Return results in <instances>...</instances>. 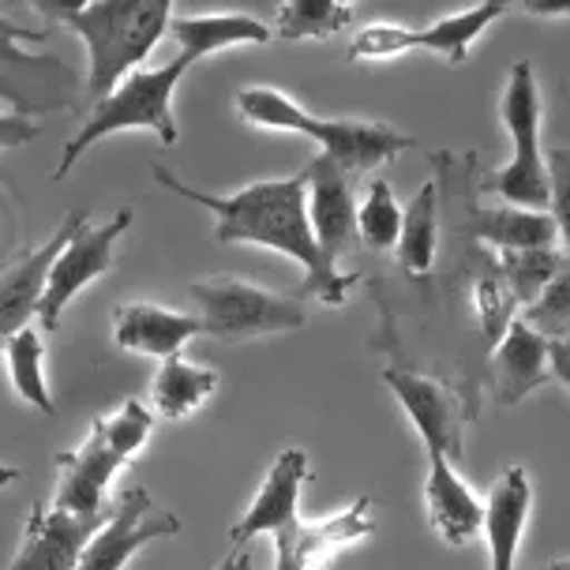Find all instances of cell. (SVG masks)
<instances>
[{
    "mask_svg": "<svg viewBox=\"0 0 570 570\" xmlns=\"http://www.w3.org/2000/svg\"><path fill=\"white\" fill-rule=\"evenodd\" d=\"M150 177L161 188L173 191L177 199H188L196 207H207L214 214V240L218 244H256L271 248L278 256L293 259L304 271V282L297 289V301H323L327 308H342L350 301V289L361 285V274H342L338 263L327 259L312 233L308 218V177L293 173V177L274 180H252L229 196H214L185 185L173 169L161 161L150 166Z\"/></svg>",
    "mask_w": 570,
    "mask_h": 570,
    "instance_id": "6da1fadb",
    "label": "cell"
},
{
    "mask_svg": "<svg viewBox=\"0 0 570 570\" xmlns=\"http://www.w3.org/2000/svg\"><path fill=\"white\" fill-rule=\"evenodd\" d=\"M237 114L256 128L267 131H293L308 136L323 158L345 173H372L383 161H394L402 150H413L416 139L405 131L383 125V120H356V117H315L278 87H244L237 95Z\"/></svg>",
    "mask_w": 570,
    "mask_h": 570,
    "instance_id": "7a4b0ae2",
    "label": "cell"
},
{
    "mask_svg": "<svg viewBox=\"0 0 570 570\" xmlns=\"http://www.w3.org/2000/svg\"><path fill=\"white\" fill-rule=\"evenodd\" d=\"M177 0H95L68 23L87 49V98L101 101L161 46Z\"/></svg>",
    "mask_w": 570,
    "mask_h": 570,
    "instance_id": "3957f363",
    "label": "cell"
},
{
    "mask_svg": "<svg viewBox=\"0 0 570 570\" xmlns=\"http://www.w3.org/2000/svg\"><path fill=\"white\" fill-rule=\"evenodd\" d=\"M150 432H155V413L139 399L120 402L114 413H101L83 443L53 458L60 473L53 503L76 514H109L114 511L109 484L147 446Z\"/></svg>",
    "mask_w": 570,
    "mask_h": 570,
    "instance_id": "277c9868",
    "label": "cell"
},
{
    "mask_svg": "<svg viewBox=\"0 0 570 570\" xmlns=\"http://www.w3.org/2000/svg\"><path fill=\"white\" fill-rule=\"evenodd\" d=\"M188 71H191V60L177 57L161 68H136L128 79H120L106 98L90 106L87 120L79 125L76 136L65 142L60 161L53 169V180L68 177L95 142L117 136V131H150V136H158L166 147H173V142L180 139L177 114H173V95H177L180 79H185Z\"/></svg>",
    "mask_w": 570,
    "mask_h": 570,
    "instance_id": "5b68a950",
    "label": "cell"
},
{
    "mask_svg": "<svg viewBox=\"0 0 570 570\" xmlns=\"http://www.w3.org/2000/svg\"><path fill=\"white\" fill-rule=\"evenodd\" d=\"M499 120L511 139V158H507V166L488 173L481 191H495L499 199L514 203V207L548 210V158L541 150L544 98L529 60H514V68L507 71L503 95H499Z\"/></svg>",
    "mask_w": 570,
    "mask_h": 570,
    "instance_id": "8992f818",
    "label": "cell"
},
{
    "mask_svg": "<svg viewBox=\"0 0 570 570\" xmlns=\"http://www.w3.org/2000/svg\"><path fill=\"white\" fill-rule=\"evenodd\" d=\"M49 30H27L0 16V101L19 117L68 114L87 95L79 71L53 53H30L27 42H46Z\"/></svg>",
    "mask_w": 570,
    "mask_h": 570,
    "instance_id": "52a82bcc",
    "label": "cell"
},
{
    "mask_svg": "<svg viewBox=\"0 0 570 570\" xmlns=\"http://www.w3.org/2000/svg\"><path fill=\"white\" fill-rule=\"evenodd\" d=\"M188 297L199 308L203 334L214 342H256L263 334H289L308 323V312L297 297L263 289L244 278H207L191 282Z\"/></svg>",
    "mask_w": 570,
    "mask_h": 570,
    "instance_id": "ba28073f",
    "label": "cell"
},
{
    "mask_svg": "<svg viewBox=\"0 0 570 570\" xmlns=\"http://www.w3.org/2000/svg\"><path fill=\"white\" fill-rule=\"evenodd\" d=\"M131 207H120V214H114L101 226H90V218H83L76 226V233L68 237V244L60 248V256L49 267L46 289H42V304H38V327L42 331H57L60 320H65L68 304L95 285L98 278H106L109 267L117 259V244L131 226Z\"/></svg>",
    "mask_w": 570,
    "mask_h": 570,
    "instance_id": "9c48e42d",
    "label": "cell"
},
{
    "mask_svg": "<svg viewBox=\"0 0 570 570\" xmlns=\"http://www.w3.org/2000/svg\"><path fill=\"white\" fill-rule=\"evenodd\" d=\"M383 383L410 416V424L421 435L428 454H446L458 465L465 458V428L476 416V405L462 391L446 386L432 375L410 368V364H391L383 368Z\"/></svg>",
    "mask_w": 570,
    "mask_h": 570,
    "instance_id": "30bf717a",
    "label": "cell"
},
{
    "mask_svg": "<svg viewBox=\"0 0 570 570\" xmlns=\"http://www.w3.org/2000/svg\"><path fill=\"white\" fill-rule=\"evenodd\" d=\"M180 533V518L150 499L142 484H131L125 495L114 499V514L90 537L79 570H125L150 541H166Z\"/></svg>",
    "mask_w": 570,
    "mask_h": 570,
    "instance_id": "8fae6325",
    "label": "cell"
},
{
    "mask_svg": "<svg viewBox=\"0 0 570 570\" xmlns=\"http://www.w3.org/2000/svg\"><path fill=\"white\" fill-rule=\"evenodd\" d=\"M109 514H76L57 503H35L8 570H79L90 537L106 525Z\"/></svg>",
    "mask_w": 570,
    "mask_h": 570,
    "instance_id": "7c38bea8",
    "label": "cell"
},
{
    "mask_svg": "<svg viewBox=\"0 0 570 570\" xmlns=\"http://www.w3.org/2000/svg\"><path fill=\"white\" fill-rule=\"evenodd\" d=\"M375 533L372 495L353 499L345 511L323 522H304L297 518L274 537V570H320L334 556L353 548L356 541H368Z\"/></svg>",
    "mask_w": 570,
    "mask_h": 570,
    "instance_id": "4fadbf2b",
    "label": "cell"
},
{
    "mask_svg": "<svg viewBox=\"0 0 570 570\" xmlns=\"http://www.w3.org/2000/svg\"><path fill=\"white\" fill-rule=\"evenodd\" d=\"M308 177V218L312 233L320 240V248L327 252V259L338 263L345 252H353V244L361 240L356 233V188H353V173H345L342 166H334L331 158H312L304 166Z\"/></svg>",
    "mask_w": 570,
    "mask_h": 570,
    "instance_id": "5bb4252c",
    "label": "cell"
},
{
    "mask_svg": "<svg viewBox=\"0 0 570 570\" xmlns=\"http://www.w3.org/2000/svg\"><path fill=\"white\" fill-rule=\"evenodd\" d=\"M308 481V454L289 446L274 458V465L263 476L259 492L252 495L248 511L240 514V522L229 529V541L237 544V552L244 544H252L256 537H278L285 525H293L301 518V488Z\"/></svg>",
    "mask_w": 570,
    "mask_h": 570,
    "instance_id": "9a60e30c",
    "label": "cell"
},
{
    "mask_svg": "<svg viewBox=\"0 0 570 570\" xmlns=\"http://www.w3.org/2000/svg\"><path fill=\"white\" fill-rule=\"evenodd\" d=\"M552 375V342L537 334L525 320H514L492 345L484 383L499 405H518Z\"/></svg>",
    "mask_w": 570,
    "mask_h": 570,
    "instance_id": "2e32d148",
    "label": "cell"
},
{
    "mask_svg": "<svg viewBox=\"0 0 570 570\" xmlns=\"http://www.w3.org/2000/svg\"><path fill=\"white\" fill-rule=\"evenodd\" d=\"M83 218H87L83 210H71L42 248L27 252L23 259H16L12 267L0 274V350H4V342L12 338L16 331H23L30 327V320H38V304H42L49 267H53L60 248H65L68 237L76 233V226Z\"/></svg>",
    "mask_w": 570,
    "mask_h": 570,
    "instance_id": "e0dca14e",
    "label": "cell"
},
{
    "mask_svg": "<svg viewBox=\"0 0 570 570\" xmlns=\"http://www.w3.org/2000/svg\"><path fill=\"white\" fill-rule=\"evenodd\" d=\"M424 511L432 533L451 548H465L484 529V503L473 495V488L462 481L446 454H428Z\"/></svg>",
    "mask_w": 570,
    "mask_h": 570,
    "instance_id": "ac0fdd59",
    "label": "cell"
},
{
    "mask_svg": "<svg viewBox=\"0 0 570 570\" xmlns=\"http://www.w3.org/2000/svg\"><path fill=\"white\" fill-rule=\"evenodd\" d=\"M203 334V320L188 312H173L161 304L131 301L114 308V345L136 356H155V361H169V356L185 353V345Z\"/></svg>",
    "mask_w": 570,
    "mask_h": 570,
    "instance_id": "d6986e66",
    "label": "cell"
},
{
    "mask_svg": "<svg viewBox=\"0 0 570 570\" xmlns=\"http://www.w3.org/2000/svg\"><path fill=\"white\" fill-rule=\"evenodd\" d=\"M462 222L454 226L458 237L470 240H484L499 252H525V248H556L559 244V229L556 218L548 210H529V207H514V203H503V207H476L473 203V188L465 191V210Z\"/></svg>",
    "mask_w": 570,
    "mask_h": 570,
    "instance_id": "ffe728a7",
    "label": "cell"
},
{
    "mask_svg": "<svg viewBox=\"0 0 570 570\" xmlns=\"http://www.w3.org/2000/svg\"><path fill=\"white\" fill-rule=\"evenodd\" d=\"M529 511H533V484H529V473L522 465H511V470L499 473V481L484 499V537L492 570H514Z\"/></svg>",
    "mask_w": 570,
    "mask_h": 570,
    "instance_id": "44dd1931",
    "label": "cell"
},
{
    "mask_svg": "<svg viewBox=\"0 0 570 570\" xmlns=\"http://www.w3.org/2000/svg\"><path fill=\"white\" fill-rule=\"evenodd\" d=\"M169 35L177 38L180 57L199 65L233 46H267L274 38L271 23L248 12H199V16H173Z\"/></svg>",
    "mask_w": 570,
    "mask_h": 570,
    "instance_id": "7402d4cb",
    "label": "cell"
},
{
    "mask_svg": "<svg viewBox=\"0 0 570 570\" xmlns=\"http://www.w3.org/2000/svg\"><path fill=\"white\" fill-rule=\"evenodd\" d=\"M222 375L214 368L188 361L185 353L169 356L158 364L155 380H150V413L161 421H188L191 413H199L203 405L214 399Z\"/></svg>",
    "mask_w": 570,
    "mask_h": 570,
    "instance_id": "603a6c76",
    "label": "cell"
},
{
    "mask_svg": "<svg viewBox=\"0 0 570 570\" xmlns=\"http://www.w3.org/2000/svg\"><path fill=\"white\" fill-rule=\"evenodd\" d=\"M435 252H440V180H428L410 199V207H402V237L394 259L410 278H424L435 267Z\"/></svg>",
    "mask_w": 570,
    "mask_h": 570,
    "instance_id": "cb8c5ba5",
    "label": "cell"
},
{
    "mask_svg": "<svg viewBox=\"0 0 570 570\" xmlns=\"http://www.w3.org/2000/svg\"><path fill=\"white\" fill-rule=\"evenodd\" d=\"M42 327H23L4 342V361H8V380H12L19 402H27L30 410L42 416H57L53 391L46 380V338Z\"/></svg>",
    "mask_w": 570,
    "mask_h": 570,
    "instance_id": "d4e9b609",
    "label": "cell"
},
{
    "mask_svg": "<svg viewBox=\"0 0 570 570\" xmlns=\"http://www.w3.org/2000/svg\"><path fill=\"white\" fill-rule=\"evenodd\" d=\"M353 27V8L342 0H282L274 16V38L282 42H327Z\"/></svg>",
    "mask_w": 570,
    "mask_h": 570,
    "instance_id": "484cf974",
    "label": "cell"
},
{
    "mask_svg": "<svg viewBox=\"0 0 570 570\" xmlns=\"http://www.w3.org/2000/svg\"><path fill=\"white\" fill-rule=\"evenodd\" d=\"M503 16H507L503 8L484 4V0H481V4L465 8V12L443 16V19H435L432 27L416 30V49H428V53L451 60V65H465L470 46L495 23V19H503Z\"/></svg>",
    "mask_w": 570,
    "mask_h": 570,
    "instance_id": "4316f807",
    "label": "cell"
},
{
    "mask_svg": "<svg viewBox=\"0 0 570 570\" xmlns=\"http://www.w3.org/2000/svg\"><path fill=\"white\" fill-rule=\"evenodd\" d=\"M356 233H361L364 248L372 252H391L399 248L402 237V203L394 199L391 180H368L364 199L356 207Z\"/></svg>",
    "mask_w": 570,
    "mask_h": 570,
    "instance_id": "83f0119b",
    "label": "cell"
},
{
    "mask_svg": "<svg viewBox=\"0 0 570 570\" xmlns=\"http://www.w3.org/2000/svg\"><path fill=\"white\" fill-rule=\"evenodd\" d=\"M563 263L567 256H559L556 248H525V252H503L499 256V271H503V282L511 289V297L518 301V308H529L548 289V282L563 271Z\"/></svg>",
    "mask_w": 570,
    "mask_h": 570,
    "instance_id": "f1b7e54d",
    "label": "cell"
},
{
    "mask_svg": "<svg viewBox=\"0 0 570 570\" xmlns=\"http://www.w3.org/2000/svg\"><path fill=\"white\" fill-rule=\"evenodd\" d=\"M522 320L537 334H544L548 342H567L570 338V259L563 271L548 282V289L525 308Z\"/></svg>",
    "mask_w": 570,
    "mask_h": 570,
    "instance_id": "f546056e",
    "label": "cell"
},
{
    "mask_svg": "<svg viewBox=\"0 0 570 570\" xmlns=\"http://www.w3.org/2000/svg\"><path fill=\"white\" fill-rule=\"evenodd\" d=\"M416 49V30L402 23H364L361 30H353V42L345 49L350 60H394Z\"/></svg>",
    "mask_w": 570,
    "mask_h": 570,
    "instance_id": "4dcf8cb0",
    "label": "cell"
},
{
    "mask_svg": "<svg viewBox=\"0 0 570 570\" xmlns=\"http://www.w3.org/2000/svg\"><path fill=\"white\" fill-rule=\"evenodd\" d=\"M548 214L556 218L559 244L570 259V147H556L548 155Z\"/></svg>",
    "mask_w": 570,
    "mask_h": 570,
    "instance_id": "1f68e13d",
    "label": "cell"
},
{
    "mask_svg": "<svg viewBox=\"0 0 570 570\" xmlns=\"http://www.w3.org/2000/svg\"><path fill=\"white\" fill-rule=\"evenodd\" d=\"M42 136V120L19 117L12 109H0V150H19Z\"/></svg>",
    "mask_w": 570,
    "mask_h": 570,
    "instance_id": "d6a6232c",
    "label": "cell"
},
{
    "mask_svg": "<svg viewBox=\"0 0 570 570\" xmlns=\"http://www.w3.org/2000/svg\"><path fill=\"white\" fill-rule=\"evenodd\" d=\"M27 4L46 19V30H49V27H57V23L68 27L71 19H76L79 12H87L95 0H27Z\"/></svg>",
    "mask_w": 570,
    "mask_h": 570,
    "instance_id": "836d02e7",
    "label": "cell"
},
{
    "mask_svg": "<svg viewBox=\"0 0 570 570\" xmlns=\"http://www.w3.org/2000/svg\"><path fill=\"white\" fill-rule=\"evenodd\" d=\"M522 8L537 19H570V0H525Z\"/></svg>",
    "mask_w": 570,
    "mask_h": 570,
    "instance_id": "e575fe53",
    "label": "cell"
},
{
    "mask_svg": "<svg viewBox=\"0 0 570 570\" xmlns=\"http://www.w3.org/2000/svg\"><path fill=\"white\" fill-rule=\"evenodd\" d=\"M552 375L563 386H570V338L552 342Z\"/></svg>",
    "mask_w": 570,
    "mask_h": 570,
    "instance_id": "d590c367",
    "label": "cell"
},
{
    "mask_svg": "<svg viewBox=\"0 0 570 570\" xmlns=\"http://www.w3.org/2000/svg\"><path fill=\"white\" fill-rule=\"evenodd\" d=\"M252 567H256V559H252V552L244 548V552H233L218 570H252Z\"/></svg>",
    "mask_w": 570,
    "mask_h": 570,
    "instance_id": "8d00e7d4",
    "label": "cell"
},
{
    "mask_svg": "<svg viewBox=\"0 0 570 570\" xmlns=\"http://www.w3.org/2000/svg\"><path fill=\"white\" fill-rule=\"evenodd\" d=\"M16 481H19L16 465H0V488H8V484H16Z\"/></svg>",
    "mask_w": 570,
    "mask_h": 570,
    "instance_id": "74e56055",
    "label": "cell"
},
{
    "mask_svg": "<svg viewBox=\"0 0 570 570\" xmlns=\"http://www.w3.org/2000/svg\"><path fill=\"white\" fill-rule=\"evenodd\" d=\"M537 570H570V556H559V559H552V563H544Z\"/></svg>",
    "mask_w": 570,
    "mask_h": 570,
    "instance_id": "f35d334b",
    "label": "cell"
},
{
    "mask_svg": "<svg viewBox=\"0 0 570 570\" xmlns=\"http://www.w3.org/2000/svg\"><path fill=\"white\" fill-rule=\"evenodd\" d=\"M484 4H495V8H503V12H511V8H522L525 0H484Z\"/></svg>",
    "mask_w": 570,
    "mask_h": 570,
    "instance_id": "ab89813d",
    "label": "cell"
},
{
    "mask_svg": "<svg viewBox=\"0 0 570 570\" xmlns=\"http://www.w3.org/2000/svg\"><path fill=\"white\" fill-rule=\"evenodd\" d=\"M342 4H350V8H353V0H342Z\"/></svg>",
    "mask_w": 570,
    "mask_h": 570,
    "instance_id": "60d3db41",
    "label": "cell"
}]
</instances>
